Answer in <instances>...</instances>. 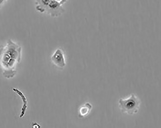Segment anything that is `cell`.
I'll use <instances>...</instances> for the list:
<instances>
[{"label": "cell", "mask_w": 161, "mask_h": 128, "mask_svg": "<svg viewBox=\"0 0 161 128\" xmlns=\"http://www.w3.org/2000/svg\"><path fill=\"white\" fill-rule=\"evenodd\" d=\"M7 0H0V9L2 7L3 5Z\"/></svg>", "instance_id": "obj_5"}, {"label": "cell", "mask_w": 161, "mask_h": 128, "mask_svg": "<svg viewBox=\"0 0 161 128\" xmlns=\"http://www.w3.org/2000/svg\"><path fill=\"white\" fill-rule=\"evenodd\" d=\"M51 59L53 62L57 66L63 68L65 65V59L63 51L58 49L52 55Z\"/></svg>", "instance_id": "obj_3"}, {"label": "cell", "mask_w": 161, "mask_h": 128, "mask_svg": "<svg viewBox=\"0 0 161 128\" xmlns=\"http://www.w3.org/2000/svg\"><path fill=\"white\" fill-rule=\"evenodd\" d=\"M92 108V106L89 103H86L83 106L80 110V113L82 116H85L90 112Z\"/></svg>", "instance_id": "obj_4"}, {"label": "cell", "mask_w": 161, "mask_h": 128, "mask_svg": "<svg viewBox=\"0 0 161 128\" xmlns=\"http://www.w3.org/2000/svg\"><path fill=\"white\" fill-rule=\"evenodd\" d=\"M22 51L21 47L11 40L4 45L0 46V69L6 78H12L15 75Z\"/></svg>", "instance_id": "obj_1"}, {"label": "cell", "mask_w": 161, "mask_h": 128, "mask_svg": "<svg viewBox=\"0 0 161 128\" xmlns=\"http://www.w3.org/2000/svg\"><path fill=\"white\" fill-rule=\"evenodd\" d=\"M141 103L140 100L134 94L126 99L120 98L119 100V106L122 112L129 115L137 113Z\"/></svg>", "instance_id": "obj_2"}]
</instances>
